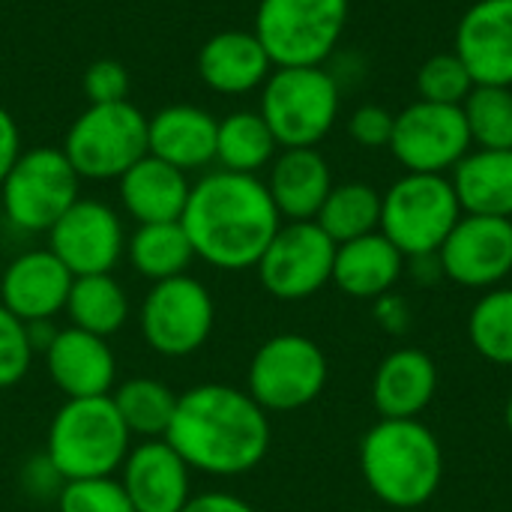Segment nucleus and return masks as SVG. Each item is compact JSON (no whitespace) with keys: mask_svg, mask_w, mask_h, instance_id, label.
<instances>
[{"mask_svg":"<svg viewBox=\"0 0 512 512\" xmlns=\"http://www.w3.org/2000/svg\"><path fill=\"white\" fill-rule=\"evenodd\" d=\"M504 423H507V429H510L512 435V396L507 399V408H504Z\"/></svg>","mask_w":512,"mask_h":512,"instance_id":"37998d69","label":"nucleus"},{"mask_svg":"<svg viewBox=\"0 0 512 512\" xmlns=\"http://www.w3.org/2000/svg\"><path fill=\"white\" fill-rule=\"evenodd\" d=\"M120 486L135 512H180L192 498V468L165 441H141L120 468Z\"/></svg>","mask_w":512,"mask_h":512,"instance_id":"f3484780","label":"nucleus"},{"mask_svg":"<svg viewBox=\"0 0 512 512\" xmlns=\"http://www.w3.org/2000/svg\"><path fill=\"white\" fill-rule=\"evenodd\" d=\"M273 69L270 54L252 30H219L198 51L201 81L222 96H246L261 90Z\"/></svg>","mask_w":512,"mask_h":512,"instance_id":"412c9836","label":"nucleus"},{"mask_svg":"<svg viewBox=\"0 0 512 512\" xmlns=\"http://www.w3.org/2000/svg\"><path fill=\"white\" fill-rule=\"evenodd\" d=\"M267 192L288 222H312L333 189V174L318 147H285L270 162Z\"/></svg>","mask_w":512,"mask_h":512,"instance_id":"5701e85b","label":"nucleus"},{"mask_svg":"<svg viewBox=\"0 0 512 512\" xmlns=\"http://www.w3.org/2000/svg\"><path fill=\"white\" fill-rule=\"evenodd\" d=\"M408 258L381 234H366L336 246L333 285L354 300H378L396 288Z\"/></svg>","mask_w":512,"mask_h":512,"instance_id":"393cba45","label":"nucleus"},{"mask_svg":"<svg viewBox=\"0 0 512 512\" xmlns=\"http://www.w3.org/2000/svg\"><path fill=\"white\" fill-rule=\"evenodd\" d=\"M462 105L417 99L396 114L390 153L411 174H447L471 153Z\"/></svg>","mask_w":512,"mask_h":512,"instance_id":"ddd939ff","label":"nucleus"},{"mask_svg":"<svg viewBox=\"0 0 512 512\" xmlns=\"http://www.w3.org/2000/svg\"><path fill=\"white\" fill-rule=\"evenodd\" d=\"M462 204L447 174H411L405 171L381 195V234L405 255H438L456 222Z\"/></svg>","mask_w":512,"mask_h":512,"instance_id":"0eeeda50","label":"nucleus"},{"mask_svg":"<svg viewBox=\"0 0 512 512\" xmlns=\"http://www.w3.org/2000/svg\"><path fill=\"white\" fill-rule=\"evenodd\" d=\"M57 512H135L114 477L66 480L57 492Z\"/></svg>","mask_w":512,"mask_h":512,"instance_id":"f704fd0d","label":"nucleus"},{"mask_svg":"<svg viewBox=\"0 0 512 512\" xmlns=\"http://www.w3.org/2000/svg\"><path fill=\"white\" fill-rule=\"evenodd\" d=\"M0 222H3V210H0Z\"/></svg>","mask_w":512,"mask_h":512,"instance_id":"c03bdc74","label":"nucleus"},{"mask_svg":"<svg viewBox=\"0 0 512 512\" xmlns=\"http://www.w3.org/2000/svg\"><path fill=\"white\" fill-rule=\"evenodd\" d=\"M411 264V273L417 282L423 285H432L438 279H444V270H441V258L438 255H420V258H408Z\"/></svg>","mask_w":512,"mask_h":512,"instance_id":"79ce46f5","label":"nucleus"},{"mask_svg":"<svg viewBox=\"0 0 512 512\" xmlns=\"http://www.w3.org/2000/svg\"><path fill=\"white\" fill-rule=\"evenodd\" d=\"M360 471L381 504L417 510L444 483V450L420 420H378L360 441Z\"/></svg>","mask_w":512,"mask_h":512,"instance_id":"7ed1b4c3","label":"nucleus"},{"mask_svg":"<svg viewBox=\"0 0 512 512\" xmlns=\"http://www.w3.org/2000/svg\"><path fill=\"white\" fill-rule=\"evenodd\" d=\"M111 399L129 435L141 441L165 438L177 411V393L156 378H129L114 387Z\"/></svg>","mask_w":512,"mask_h":512,"instance_id":"7c9ffc66","label":"nucleus"},{"mask_svg":"<svg viewBox=\"0 0 512 512\" xmlns=\"http://www.w3.org/2000/svg\"><path fill=\"white\" fill-rule=\"evenodd\" d=\"M393 126H396V114L384 105H360L351 120H348V132L360 147L378 150V147H390L393 138Z\"/></svg>","mask_w":512,"mask_h":512,"instance_id":"4c0bfd02","label":"nucleus"},{"mask_svg":"<svg viewBox=\"0 0 512 512\" xmlns=\"http://www.w3.org/2000/svg\"><path fill=\"white\" fill-rule=\"evenodd\" d=\"M66 315L72 327L108 339L117 330H123L129 321L126 288L111 273L75 276L69 300H66Z\"/></svg>","mask_w":512,"mask_h":512,"instance_id":"c85d7f7f","label":"nucleus"},{"mask_svg":"<svg viewBox=\"0 0 512 512\" xmlns=\"http://www.w3.org/2000/svg\"><path fill=\"white\" fill-rule=\"evenodd\" d=\"M180 225L198 261L237 273L261 261L282 216L261 177L216 168L192 183Z\"/></svg>","mask_w":512,"mask_h":512,"instance_id":"f03ea898","label":"nucleus"},{"mask_svg":"<svg viewBox=\"0 0 512 512\" xmlns=\"http://www.w3.org/2000/svg\"><path fill=\"white\" fill-rule=\"evenodd\" d=\"M270 417L231 384H198L177 396L165 441L180 453L192 474L243 477L270 453Z\"/></svg>","mask_w":512,"mask_h":512,"instance_id":"f257e3e1","label":"nucleus"},{"mask_svg":"<svg viewBox=\"0 0 512 512\" xmlns=\"http://www.w3.org/2000/svg\"><path fill=\"white\" fill-rule=\"evenodd\" d=\"M471 144L483 150H512V87L477 84L462 102Z\"/></svg>","mask_w":512,"mask_h":512,"instance_id":"473e14b6","label":"nucleus"},{"mask_svg":"<svg viewBox=\"0 0 512 512\" xmlns=\"http://www.w3.org/2000/svg\"><path fill=\"white\" fill-rule=\"evenodd\" d=\"M450 174L462 213L512 219V150L471 147Z\"/></svg>","mask_w":512,"mask_h":512,"instance_id":"a878e982","label":"nucleus"},{"mask_svg":"<svg viewBox=\"0 0 512 512\" xmlns=\"http://www.w3.org/2000/svg\"><path fill=\"white\" fill-rule=\"evenodd\" d=\"M375 318H378V324H381L387 333H396V336H402V333L411 327V309H408V303H405L402 297H396L393 291L375 300Z\"/></svg>","mask_w":512,"mask_h":512,"instance_id":"58836bf2","label":"nucleus"},{"mask_svg":"<svg viewBox=\"0 0 512 512\" xmlns=\"http://www.w3.org/2000/svg\"><path fill=\"white\" fill-rule=\"evenodd\" d=\"M138 327L150 351L168 360H183L201 351L216 327V303L210 288L183 273L165 282H153L141 312Z\"/></svg>","mask_w":512,"mask_h":512,"instance_id":"9b49d317","label":"nucleus"},{"mask_svg":"<svg viewBox=\"0 0 512 512\" xmlns=\"http://www.w3.org/2000/svg\"><path fill=\"white\" fill-rule=\"evenodd\" d=\"M327 354L300 333H279L258 345L246 372V393L267 414H288L312 405L327 387Z\"/></svg>","mask_w":512,"mask_h":512,"instance_id":"9d476101","label":"nucleus"},{"mask_svg":"<svg viewBox=\"0 0 512 512\" xmlns=\"http://www.w3.org/2000/svg\"><path fill=\"white\" fill-rule=\"evenodd\" d=\"M468 339L483 360L512 366V288H489L474 303L468 315Z\"/></svg>","mask_w":512,"mask_h":512,"instance_id":"2f4dec72","label":"nucleus"},{"mask_svg":"<svg viewBox=\"0 0 512 512\" xmlns=\"http://www.w3.org/2000/svg\"><path fill=\"white\" fill-rule=\"evenodd\" d=\"M60 150L81 180H120L147 156V117L129 99L87 105L66 129Z\"/></svg>","mask_w":512,"mask_h":512,"instance_id":"6e6552de","label":"nucleus"},{"mask_svg":"<svg viewBox=\"0 0 512 512\" xmlns=\"http://www.w3.org/2000/svg\"><path fill=\"white\" fill-rule=\"evenodd\" d=\"M342 87L324 66H276L261 87V117L276 144L318 147L339 120Z\"/></svg>","mask_w":512,"mask_h":512,"instance_id":"39448f33","label":"nucleus"},{"mask_svg":"<svg viewBox=\"0 0 512 512\" xmlns=\"http://www.w3.org/2000/svg\"><path fill=\"white\" fill-rule=\"evenodd\" d=\"M45 369L66 399L111 396L117 387V357L108 339L78 327L54 333L45 348Z\"/></svg>","mask_w":512,"mask_h":512,"instance_id":"6ab92c4d","label":"nucleus"},{"mask_svg":"<svg viewBox=\"0 0 512 512\" xmlns=\"http://www.w3.org/2000/svg\"><path fill=\"white\" fill-rule=\"evenodd\" d=\"M81 198V177L60 147H30L0 183L3 219L24 234H48Z\"/></svg>","mask_w":512,"mask_h":512,"instance_id":"1a4fd4ad","label":"nucleus"},{"mask_svg":"<svg viewBox=\"0 0 512 512\" xmlns=\"http://www.w3.org/2000/svg\"><path fill=\"white\" fill-rule=\"evenodd\" d=\"M276 138L261 117V111H231L216 126V162L222 171L234 174H255L270 168L276 159Z\"/></svg>","mask_w":512,"mask_h":512,"instance_id":"bb28decb","label":"nucleus"},{"mask_svg":"<svg viewBox=\"0 0 512 512\" xmlns=\"http://www.w3.org/2000/svg\"><path fill=\"white\" fill-rule=\"evenodd\" d=\"M438 258L450 282L474 291L498 288L512 273V219L462 213Z\"/></svg>","mask_w":512,"mask_h":512,"instance_id":"2eb2a0df","label":"nucleus"},{"mask_svg":"<svg viewBox=\"0 0 512 512\" xmlns=\"http://www.w3.org/2000/svg\"><path fill=\"white\" fill-rule=\"evenodd\" d=\"M315 222L336 246L375 234L381 228V192L360 180L333 183Z\"/></svg>","mask_w":512,"mask_h":512,"instance_id":"c756f323","label":"nucleus"},{"mask_svg":"<svg viewBox=\"0 0 512 512\" xmlns=\"http://www.w3.org/2000/svg\"><path fill=\"white\" fill-rule=\"evenodd\" d=\"M474 87H477V81L471 78L468 66L459 60L456 51L429 57V60L420 66V72H417V93H420V99H426V102L462 105Z\"/></svg>","mask_w":512,"mask_h":512,"instance_id":"72a5a7b5","label":"nucleus"},{"mask_svg":"<svg viewBox=\"0 0 512 512\" xmlns=\"http://www.w3.org/2000/svg\"><path fill=\"white\" fill-rule=\"evenodd\" d=\"M75 276L51 249H27L15 255L0 276V306L18 321L39 324L66 312Z\"/></svg>","mask_w":512,"mask_h":512,"instance_id":"dca6fc26","label":"nucleus"},{"mask_svg":"<svg viewBox=\"0 0 512 512\" xmlns=\"http://www.w3.org/2000/svg\"><path fill=\"white\" fill-rule=\"evenodd\" d=\"M216 126L219 120L189 102L165 105L147 117V153L192 174L216 162Z\"/></svg>","mask_w":512,"mask_h":512,"instance_id":"aec40b11","label":"nucleus"},{"mask_svg":"<svg viewBox=\"0 0 512 512\" xmlns=\"http://www.w3.org/2000/svg\"><path fill=\"white\" fill-rule=\"evenodd\" d=\"M351 0H258L252 33L273 66H324L348 27Z\"/></svg>","mask_w":512,"mask_h":512,"instance_id":"423d86ee","label":"nucleus"},{"mask_svg":"<svg viewBox=\"0 0 512 512\" xmlns=\"http://www.w3.org/2000/svg\"><path fill=\"white\" fill-rule=\"evenodd\" d=\"M132 450V435L111 396L66 399L51 417L45 459L60 480L114 477Z\"/></svg>","mask_w":512,"mask_h":512,"instance_id":"20e7f679","label":"nucleus"},{"mask_svg":"<svg viewBox=\"0 0 512 512\" xmlns=\"http://www.w3.org/2000/svg\"><path fill=\"white\" fill-rule=\"evenodd\" d=\"M126 261L147 282H165L183 276L195 261L192 243L180 222L138 225L126 237Z\"/></svg>","mask_w":512,"mask_h":512,"instance_id":"cd10ccee","label":"nucleus"},{"mask_svg":"<svg viewBox=\"0 0 512 512\" xmlns=\"http://www.w3.org/2000/svg\"><path fill=\"white\" fill-rule=\"evenodd\" d=\"M87 105H108L129 99V72L120 60H93L84 72Z\"/></svg>","mask_w":512,"mask_h":512,"instance_id":"e433bc0d","label":"nucleus"},{"mask_svg":"<svg viewBox=\"0 0 512 512\" xmlns=\"http://www.w3.org/2000/svg\"><path fill=\"white\" fill-rule=\"evenodd\" d=\"M21 153H24V147H21V129H18L15 117L0 105V183L6 180L9 168L18 162Z\"/></svg>","mask_w":512,"mask_h":512,"instance_id":"ea45409f","label":"nucleus"},{"mask_svg":"<svg viewBox=\"0 0 512 512\" xmlns=\"http://www.w3.org/2000/svg\"><path fill=\"white\" fill-rule=\"evenodd\" d=\"M438 393V366L420 348H396L372 378V405L381 420H420Z\"/></svg>","mask_w":512,"mask_h":512,"instance_id":"4be33fe9","label":"nucleus"},{"mask_svg":"<svg viewBox=\"0 0 512 512\" xmlns=\"http://www.w3.org/2000/svg\"><path fill=\"white\" fill-rule=\"evenodd\" d=\"M180 512H255V507L231 492H201L192 495Z\"/></svg>","mask_w":512,"mask_h":512,"instance_id":"a19ab883","label":"nucleus"},{"mask_svg":"<svg viewBox=\"0 0 512 512\" xmlns=\"http://www.w3.org/2000/svg\"><path fill=\"white\" fill-rule=\"evenodd\" d=\"M117 192L126 216L138 225L180 222L192 192V180L186 171L147 153L117 180Z\"/></svg>","mask_w":512,"mask_h":512,"instance_id":"b1692460","label":"nucleus"},{"mask_svg":"<svg viewBox=\"0 0 512 512\" xmlns=\"http://www.w3.org/2000/svg\"><path fill=\"white\" fill-rule=\"evenodd\" d=\"M48 249L72 276L111 273L126 258V228L120 213L96 198H78L48 231Z\"/></svg>","mask_w":512,"mask_h":512,"instance_id":"4468645a","label":"nucleus"},{"mask_svg":"<svg viewBox=\"0 0 512 512\" xmlns=\"http://www.w3.org/2000/svg\"><path fill=\"white\" fill-rule=\"evenodd\" d=\"M333 261L336 243L324 234V228L315 219L282 222L255 270L261 288L270 297L282 303H300L333 282Z\"/></svg>","mask_w":512,"mask_h":512,"instance_id":"f8f14e48","label":"nucleus"},{"mask_svg":"<svg viewBox=\"0 0 512 512\" xmlns=\"http://www.w3.org/2000/svg\"><path fill=\"white\" fill-rule=\"evenodd\" d=\"M453 51L477 84L512 87V0H477L456 24Z\"/></svg>","mask_w":512,"mask_h":512,"instance_id":"a211bd4d","label":"nucleus"},{"mask_svg":"<svg viewBox=\"0 0 512 512\" xmlns=\"http://www.w3.org/2000/svg\"><path fill=\"white\" fill-rule=\"evenodd\" d=\"M33 354L30 327L0 306V390H9L27 378Z\"/></svg>","mask_w":512,"mask_h":512,"instance_id":"c9c22d12","label":"nucleus"}]
</instances>
